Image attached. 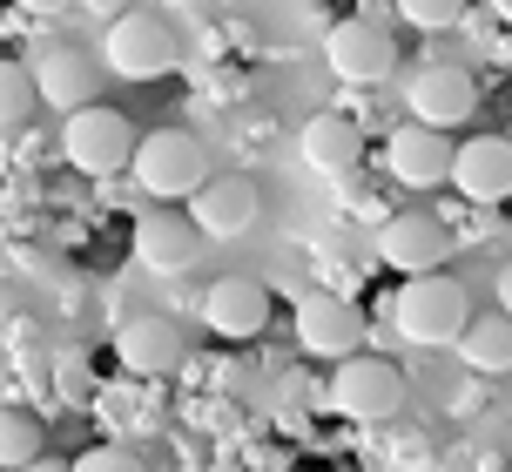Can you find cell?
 I'll use <instances>...</instances> for the list:
<instances>
[{
  "mask_svg": "<svg viewBox=\"0 0 512 472\" xmlns=\"http://www.w3.org/2000/svg\"><path fill=\"white\" fill-rule=\"evenodd\" d=\"M34 95L48 108H61V115H81L88 108V95H95V54L81 48H48L41 54V68H34Z\"/></svg>",
  "mask_w": 512,
  "mask_h": 472,
  "instance_id": "cell-16",
  "label": "cell"
},
{
  "mask_svg": "<svg viewBox=\"0 0 512 472\" xmlns=\"http://www.w3.org/2000/svg\"><path fill=\"white\" fill-rule=\"evenodd\" d=\"M499 311L512 317V263H506V270H499Z\"/></svg>",
  "mask_w": 512,
  "mask_h": 472,
  "instance_id": "cell-25",
  "label": "cell"
},
{
  "mask_svg": "<svg viewBox=\"0 0 512 472\" xmlns=\"http://www.w3.org/2000/svg\"><path fill=\"white\" fill-rule=\"evenodd\" d=\"M41 459V425L21 419L14 405H0V472H21Z\"/></svg>",
  "mask_w": 512,
  "mask_h": 472,
  "instance_id": "cell-19",
  "label": "cell"
},
{
  "mask_svg": "<svg viewBox=\"0 0 512 472\" xmlns=\"http://www.w3.org/2000/svg\"><path fill=\"white\" fill-rule=\"evenodd\" d=\"M108 68L122 81H155L176 68V27H169V14H155V7H128L122 21L108 27Z\"/></svg>",
  "mask_w": 512,
  "mask_h": 472,
  "instance_id": "cell-2",
  "label": "cell"
},
{
  "mask_svg": "<svg viewBox=\"0 0 512 472\" xmlns=\"http://www.w3.org/2000/svg\"><path fill=\"white\" fill-rule=\"evenodd\" d=\"M75 472H149V466H142L128 446H95V452H81V459H75Z\"/></svg>",
  "mask_w": 512,
  "mask_h": 472,
  "instance_id": "cell-21",
  "label": "cell"
},
{
  "mask_svg": "<svg viewBox=\"0 0 512 472\" xmlns=\"http://www.w3.org/2000/svg\"><path fill=\"white\" fill-rule=\"evenodd\" d=\"M21 472H75V466H68V459H48V452H41V459H34V466H21Z\"/></svg>",
  "mask_w": 512,
  "mask_h": 472,
  "instance_id": "cell-24",
  "label": "cell"
},
{
  "mask_svg": "<svg viewBox=\"0 0 512 472\" xmlns=\"http://www.w3.org/2000/svg\"><path fill=\"white\" fill-rule=\"evenodd\" d=\"M411 115H418V129H459V122H472V102H479V81L465 75V68H418L405 88Z\"/></svg>",
  "mask_w": 512,
  "mask_h": 472,
  "instance_id": "cell-7",
  "label": "cell"
},
{
  "mask_svg": "<svg viewBox=\"0 0 512 472\" xmlns=\"http://www.w3.org/2000/svg\"><path fill=\"white\" fill-rule=\"evenodd\" d=\"M324 61H331V75H344V81H384L398 68V41H391L378 21H337L331 34H324Z\"/></svg>",
  "mask_w": 512,
  "mask_h": 472,
  "instance_id": "cell-8",
  "label": "cell"
},
{
  "mask_svg": "<svg viewBox=\"0 0 512 472\" xmlns=\"http://www.w3.org/2000/svg\"><path fill=\"white\" fill-rule=\"evenodd\" d=\"M297 149H304V162L317 176H351L358 156H364V135H358L351 115H310V129H304Z\"/></svg>",
  "mask_w": 512,
  "mask_h": 472,
  "instance_id": "cell-17",
  "label": "cell"
},
{
  "mask_svg": "<svg viewBox=\"0 0 512 472\" xmlns=\"http://www.w3.org/2000/svg\"><path fill=\"white\" fill-rule=\"evenodd\" d=\"M256 210H263V196H256L250 176H209L189 203V223L203 236H243L256 230Z\"/></svg>",
  "mask_w": 512,
  "mask_h": 472,
  "instance_id": "cell-12",
  "label": "cell"
},
{
  "mask_svg": "<svg viewBox=\"0 0 512 472\" xmlns=\"http://www.w3.org/2000/svg\"><path fill=\"white\" fill-rule=\"evenodd\" d=\"M384 162H391V176L405 189H438V183H452V142L438 129H398L391 142H384Z\"/></svg>",
  "mask_w": 512,
  "mask_h": 472,
  "instance_id": "cell-13",
  "label": "cell"
},
{
  "mask_svg": "<svg viewBox=\"0 0 512 472\" xmlns=\"http://www.w3.org/2000/svg\"><path fill=\"white\" fill-rule=\"evenodd\" d=\"M452 183H459L465 203H506L512 196V142L506 135L452 142Z\"/></svg>",
  "mask_w": 512,
  "mask_h": 472,
  "instance_id": "cell-9",
  "label": "cell"
},
{
  "mask_svg": "<svg viewBox=\"0 0 512 472\" xmlns=\"http://www.w3.org/2000/svg\"><path fill=\"white\" fill-rule=\"evenodd\" d=\"M331 405L358 425H378L405 405V378H398V365H384L371 351H351V358L331 371Z\"/></svg>",
  "mask_w": 512,
  "mask_h": 472,
  "instance_id": "cell-5",
  "label": "cell"
},
{
  "mask_svg": "<svg viewBox=\"0 0 512 472\" xmlns=\"http://www.w3.org/2000/svg\"><path fill=\"white\" fill-rule=\"evenodd\" d=\"M203 257V230L176 210H155L135 223V263L142 270H162V277H182L189 263Z\"/></svg>",
  "mask_w": 512,
  "mask_h": 472,
  "instance_id": "cell-11",
  "label": "cell"
},
{
  "mask_svg": "<svg viewBox=\"0 0 512 472\" xmlns=\"http://www.w3.org/2000/svg\"><path fill=\"white\" fill-rule=\"evenodd\" d=\"M391 324L405 331L418 351H438V344H459V331L472 324V297H465L459 277H405V290L391 297Z\"/></svg>",
  "mask_w": 512,
  "mask_h": 472,
  "instance_id": "cell-1",
  "label": "cell"
},
{
  "mask_svg": "<svg viewBox=\"0 0 512 472\" xmlns=\"http://www.w3.org/2000/svg\"><path fill=\"white\" fill-rule=\"evenodd\" d=\"M203 317L216 338H256L270 324V290L256 284V277H216L203 297Z\"/></svg>",
  "mask_w": 512,
  "mask_h": 472,
  "instance_id": "cell-14",
  "label": "cell"
},
{
  "mask_svg": "<svg viewBox=\"0 0 512 472\" xmlns=\"http://www.w3.org/2000/svg\"><path fill=\"white\" fill-rule=\"evenodd\" d=\"M378 257L391 263V270H405V277H432V270H445V257H452V236H445L438 216L405 210V216H384Z\"/></svg>",
  "mask_w": 512,
  "mask_h": 472,
  "instance_id": "cell-6",
  "label": "cell"
},
{
  "mask_svg": "<svg viewBox=\"0 0 512 472\" xmlns=\"http://www.w3.org/2000/svg\"><path fill=\"white\" fill-rule=\"evenodd\" d=\"M135 183L149 189V196H196L209 183V162H203V142L189 129H155L135 142Z\"/></svg>",
  "mask_w": 512,
  "mask_h": 472,
  "instance_id": "cell-3",
  "label": "cell"
},
{
  "mask_svg": "<svg viewBox=\"0 0 512 472\" xmlns=\"http://www.w3.org/2000/svg\"><path fill=\"white\" fill-rule=\"evenodd\" d=\"M61 392H68V398H88V378H81V358H61Z\"/></svg>",
  "mask_w": 512,
  "mask_h": 472,
  "instance_id": "cell-23",
  "label": "cell"
},
{
  "mask_svg": "<svg viewBox=\"0 0 512 472\" xmlns=\"http://www.w3.org/2000/svg\"><path fill=\"white\" fill-rule=\"evenodd\" d=\"M34 68H21V61H0V129H21L27 115H34Z\"/></svg>",
  "mask_w": 512,
  "mask_h": 472,
  "instance_id": "cell-20",
  "label": "cell"
},
{
  "mask_svg": "<svg viewBox=\"0 0 512 472\" xmlns=\"http://www.w3.org/2000/svg\"><path fill=\"white\" fill-rule=\"evenodd\" d=\"M135 142L142 135L128 129L122 108H81V115H68V129H61V149H68V162H75L81 176H122L128 162H135Z\"/></svg>",
  "mask_w": 512,
  "mask_h": 472,
  "instance_id": "cell-4",
  "label": "cell"
},
{
  "mask_svg": "<svg viewBox=\"0 0 512 472\" xmlns=\"http://www.w3.org/2000/svg\"><path fill=\"white\" fill-rule=\"evenodd\" d=\"M459 358L479 378H499V371H512V317L492 311V317H472L459 331Z\"/></svg>",
  "mask_w": 512,
  "mask_h": 472,
  "instance_id": "cell-18",
  "label": "cell"
},
{
  "mask_svg": "<svg viewBox=\"0 0 512 472\" xmlns=\"http://www.w3.org/2000/svg\"><path fill=\"white\" fill-rule=\"evenodd\" d=\"M115 358L135 378H162V371L182 365V331L169 317H128L122 331H115Z\"/></svg>",
  "mask_w": 512,
  "mask_h": 472,
  "instance_id": "cell-15",
  "label": "cell"
},
{
  "mask_svg": "<svg viewBox=\"0 0 512 472\" xmlns=\"http://www.w3.org/2000/svg\"><path fill=\"white\" fill-rule=\"evenodd\" d=\"M405 14H411L418 27H452V21L465 14V7H459V0H411Z\"/></svg>",
  "mask_w": 512,
  "mask_h": 472,
  "instance_id": "cell-22",
  "label": "cell"
},
{
  "mask_svg": "<svg viewBox=\"0 0 512 472\" xmlns=\"http://www.w3.org/2000/svg\"><path fill=\"white\" fill-rule=\"evenodd\" d=\"M297 338H304V351H317V358H351L364 344V317H358V304L310 290L304 304H297Z\"/></svg>",
  "mask_w": 512,
  "mask_h": 472,
  "instance_id": "cell-10",
  "label": "cell"
},
{
  "mask_svg": "<svg viewBox=\"0 0 512 472\" xmlns=\"http://www.w3.org/2000/svg\"><path fill=\"white\" fill-rule=\"evenodd\" d=\"M7 317H14V290L0 284V324H7Z\"/></svg>",
  "mask_w": 512,
  "mask_h": 472,
  "instance_id": "cell-26",
  "label": "cell"
},
{
  "mask_svg": "<svg viewBox=\"0 0 512 472\" xmlns=\"http://www.w3.org/2000/svg\"><path fill=\"white\" fill-rule=\"evenodd\" d=\"M0 398H14V371H7V358H0Z\"/></svg>",
  "mask_w": 512,
  "mask_h": 472,
  "instance_id": "cell-27",
  "label": "cell"
}]
</instances>
